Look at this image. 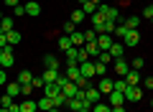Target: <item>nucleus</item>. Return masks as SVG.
I'll list each match as a JSON object with an SVG mask.
<instances>
[{
    "label": "nucleus",
    "instance_id": "nucleus-31",
    "mask_svg": "<svg viewBox=\"0 0 153 112\" xmlns=\"http://www.w3.org/2000/svg\"><path fill=\"white\" fill-rule=\"evenodd\" d=\"M92 112H112V107L107 102H97V105H92Z\"/></svg>",
    "mask_w": 153,
    "mask_h": 112
},
{
    "label": "nucleus",
    "instance_id": "nucleus-37",
    "mask_svg": "<svg viewBox=\"0 0 153 112\" xmlns=\"http://www.w3.org/2000/svg\"><path fill=\"white\" fill-rule=\"evenodd\" d=\"M97 61H102V64H110V61H112V56H110V51H100Z\"/></svg>",
    "mask_w": 153,
    "mask_h": 112
},
{
    "label": "nucleus",
    "instance_id": "nucleus-2",
    "mask_svg": "<svg viewBox=\"0 0 153 112\" xmlns=\"http://www.w3.org/2000/svg\"><path fill=\"white\" fill-rule=\"evenodd\" d=\"M107 105H110V107H123V105H125V94L117 92V89H112V92L107 94Z\"/></svg>",
    "mask_w": 153,
    "mask_h": 112
},
{
    "label": "nucleus",
    "instance_id": "nucleus-3",
    "mask_svg": "<svg viewBox=\"0 0 153 112\" xmlns=\"http://www.w3.org/2000/svg\"><path fill=\"white\" fill-rule=\"evenodd\" d=\"M84 99H87L89 105H97V102L102 99V92H100L97 87H87V89H84Z\"/></svg>",
    "mask_w": 153,
    "mask_h": 112
},
{
    "label": "nucleus",
    "instance_id": "nucleus-38",
    "mask_svg": "<svg viewBox=\"0 0 153 112\" xmlns=\"http://www.w3.org/2000/svg\"><path fill=\"white\" fill-rule=\"evenodd\" d=\"M143 64H146V59L135 56V59H133V64H130V69H138V71H140V69H143Z\"/></svg>",
    "mask_w": 153,
    "mask_h": 112
},
{
    "label": "nucleus",
    "instance_id": "nucleus-43",
    "mask_svg": "<svg viewBox=\"0 0 153 112\" xmlns=\"http://www.w3.org/2000/svg\"><path fill=\"white\" fill-rule=\"evenodd\" d=\"M143 16H146V18H151V21H153V3H151V5H146V10H143Z\"/></svg>",
    "mask_w": 153,
    "mask_h": 112
},
{
    "label": "nucleus",
    "instance_id": "nucleus-46",
    "mask_svg": "<svg viewBox=\"0 0 153 112\" xmlns=\"http://www.w3.org/2000/svg\"><path fill=\"white\" fill-rule=\"evenodd\" d=\"M8 112H21V105H18V102H10V105H8Z\"/></svg>",
    "mask_w": 153,
    "mask_h": 112
},
{
    "label": "nucleus",
    "instance_id": "nucleus-21",
    "mask_svg": "<svg viewBox=\"0 0 153 112\" xmlns=\"http://www.w3.org/2000/svg\"><path fill=\"white\" fill-rule=\"evenodd\" d=\"M71 46H74V43H71V38H69V36H59V48H61V51H64V53L69 51Z\"/></svg>",
    "mask_w": 153,
    "mask_h": 112
},
{
    "label": "nucleus",
    "instance_id": "nucleus-17",
    "mask_svg": "<svg viewBox=\"0 0 153 112\" xmlns=\"http://www.w3.org/2000/svg\"><path fill=\"white\" fill-rule=\"evenodd\" d=\"M26 16H38V13H41V5H38L36 0H33V3H26Z\"/></svg>",
    "mask_w": 153,
    "mask_h": 112
},
{
    "label": "nucleus",
    "instance_id": "nucleus-23",
    "mask_svg": "<svg viewBox=\"0 0 153 112\" xmlns=\"http://www.w3.org/2000/svg\"><path fill=\"white\" fill-rule=\"evenodd\" d=\"M66 76L74 82L76 76H79V64H69V66H66Z\"/></svg>",
    "mask_w": 153,
    "mask_h": 112
},
{
    "label": "nucleus",
    "instance_id": "nucleus-10",
    "mask_svg": "<svg viewBox=\"0 0 153 112\" xmlns=\"http://www.w3.org/2000/svg\"><path fill=\"white\" fill-rule=\"evenodd\" d=\"M79 74L82 76H94V61H82V64H79Z\"/></svg>",
    "mask_w": 153,
    "mask_h": 112
},
{
    "label": "nucleus",
    "instance_id": "nucleus-11",
    "mask_svg": "<svg viewBox=\"0 0 153 112\" xmlns=\"http://www.w3.org/2000/svg\"><path fill=\"white\" fill-rule=\"evenodd\" d=\"M123 53H125V43L112 41V46H110V56H112V59H123Z\"/></svg>",
    "mask_w": 153,
    "mask_h": 112
},
{
    "label": "nucleus",
    "instance_id": "nucleus-47",
    "mask_svg": "<svg viewBox=\"0 0 153 112\" xmlns=\"http://www.w3.org/2000/svg\"><path fill=\"white\" fill-rule=\"evenodd\" d=\"M5 46H10V43H8V36H5V33H0V48H5Z\"/></svg>",
    "mask_w": 153,
    "mask_h": 112
},
{
    "label": "nucleus",
    "instance_id": "nucleus-39",
    "mask_svg": "<svg viewBox=\"0 0 153 112\" xmlns=\"http://www.w3.org/2000/svg\"><path fill=\"white\" fill-rule=\"evenodd\" d=\"M31 84H33V89H44V84H46V82H44V76H33V82H31Z\"/></svg>",
    "mask_w": 153,
    "mask_h": 112
},
{
    "label": "nucleus",
    "instance_id": "nucleus-34",
    "mask_svg": "<svg viewBox=\"0 0 153 112\" xmlns=\"http://www.w3.org/2000/svg\"><path fill=\"white\" fill-rule=\"evenodd\" d=\"M82 10H84V13H87V16H92V13H94V10H97V5H94L92 0H87V3H82Z\"/></svg>",
    "mask_w": 153,
    "mask_h": 112
},
{
    "label": "nucleus",
    "instance_id": "nucleus-14",
    "mask_svg": "<svg viewBox=\"0 0 153 112\" xmlns=\"http://www.w3.org/2000/svg\"><path fill=\"white\" fill-rule=\"evenodd\" d=\"M59 92H61V87L56 84V82H49V84H44V94H46V97H56Z\"/></svg>",
    "mask_w": 153,
    "mask_h": 112
},
{
    "label": "nucleus",
    "instance_id": "nucleus-7",
    "mask_svg": "<svg viewBox=\"0 0 153 112\" xmlns=\"http://www.w3.org/2000/svg\"><path fill=\"white\" fill-rule=\"evenodd\" d=\"M138 41H140V33H138V28H130V31L125 33V38H123V43H125V46H138Z\"/></svg>",
    "mask_w": 153,
    "mask_h": 112
},
{
    "label": "nucleus",
    "instance_id": "nucleus-49",
    "mask_svg": "<svg viewBox=\"0 0 153 112\" xmlns=\"http://www.w3.org/2000/svg\"><path fill=\"white\" fill-rule=\"evenodd\" d=\"M16 16H26V8H23V5H16Z\"/></svg>",
    "mask_w": 153,
    "mask_h": 112
},
{
    "label": "nucleus",
    "instance_id": "nucleus-28",
    "mask_svg": "<svg viewBox=\"0 0 153 112\" xmlns=\"http://www.w3.org/2000/svg\"><path fill=\"white\" fill-rule=\"evenodd\" d=\"M107 74V64H102V61H94V76H105Z\"/></svg>",
    "mask_w": 153,
    "mask_h": 112
},
{
    "label": "nucleus",
    "instance_id": "nucleus-52",
    "mask_svg": "<svg viewBox=\"0 0 153 112\" xmlns=\"http://www.w3.org/2000/svg\"><path fill=\"white\" fill-rule=\"evenodd\" d=\"M49 112H61V110H59V107H54V110H49Z\"/></svg>",
    "mask_w": 153,
    "mask_h": 112
},
{
    "label": "nucleus",
    "instance_id": "nucleus-40",
    "mask_svg": "<svg viewBox=\"0 0 153 112\" xmlns=\"http://www.w3.org/2000/svg\"><path fill=\"white\" fill-rule=\"evenodd\" d=\"M74 31H76V26H74L71 21H66V23H64V33L69 36V33H74Z\"/></svg>",
    "mask_w": 153,
    "mask_h": 112
},
{
    "label": "nucleus",
    "instance_id": "nucleus-33",
    "mask_svg": "<svg viewBox=\"0 0 153 112\" xmlns=\"http://www.w3.org/2000/svg\"><path fill=\"white\" fill-rule=\"evenodd\" d=\"M74 84L79 87V89H87V87H89V79H87V76H82V74H79V76L74 79Z\"/></svg>",
    "mask_w": 153,
    "mask_h": 112
},
{
    "label": "nucleus",
    "instance_id": "nucleus-25",
    "mask_svg": "<svg viewBox=\"0 0 153 112\" xmlns=\"http://www.w3.org/2000/svg\"><path fill=\"white\" fill-rule=\"evenodd\" d=\"M36 110H38V105H36L33 99H26V102L21 105V112H36Z\"/></svg>",
    "mask_w": 153,
    "mask_h": 112
},
{
    "label": "nucleus",
    "instance_id": "nucleus-5",
    "mask_svg": "<svg viewBox=\"0 0 153 112\" xmlns=\"http://www.w3.org/2000/svg\"><path fill=\"white\" fill-rule=\"evenodd\" d=\"M97 89L102 92V97H107L110 92L115 89V79H110V76H102V79H100V84H97Z\"/></svg>",
    "mask_w": 153,
    "mask_h": 112
},
{
    "label": "nucleus",
    "instance_id": "nucleus-42",
    "mask_svg": "<svg viewBox=\"0 0 153 112\" xmlns=\"http://www.w3.org/2000/svg\"><path fill=\"white\" fill-rule=\"evenodd\" d=\"M10 102H13V97H10V94L0 97V107H8V105H10Z\"/></svg>",
    "mask_w": 153,
    "mask_h": 112
},
{
    "label": "nucleus",
    "instance_id": "nucleus-48",
    "mask_svg": "<svg viewBox=\"0 0 153 112\" xmlns=\"http://www.w3.org/2000/svg\"><path fill=\"white\" fill-rule=\"evenodd\" d=\"M0 84H8V74H5V69H0Z\"/></svg>",
    "mask_w": 153,
    "mask_h": 112
},
{
    "label": "nucleus",
    "instance_id": "nucleus-12",
    "mask_svg": "<svg viewBox=\"0 0 153 112\" xmlns=\"http://www.w3.org/2000/svg\"><path fill=\"white\" fill-rule=\"evenodd\" d=\"M140 79H143V76H140V71H138V69H130V71L125 74V82H128L130 87H138V82H140Z\"/></svg>",
    "mask_w": 153,
    "mask_h": 112
},
{
    "label": "nucleus",
    "instance_id": "nucleus-36",
    "mask_svg": "<svg viewBox=\"0 0 153 112\" xmlns=\"http://www.w3.org/2000/svg\"><path fill=\"white\" fill-rule=\"evenodd\" d=\"M97 36H100V33L94 31V28H92V31H87V33H84V43H89V41H97Z\"/></svg>",
    "mask_w": 153,
    "mask_h": 112
},
{
    "label": "nucleus",
    "instance_id": "nucleus-4",
    "mask_svg": "<svg viewBox=\"0 0 153 112\" xmlns=\"http://www.w3.org/2000/svg\"><path fill=\"white\" fill-rule=\"evenodd\" d=\"M143 99V89L140 87H128L125 89V102H140Z\"/></svg>",
    "mask_w": 153,
    "mask_h": 112
},
{
    "label": "nucleus",
    "instance_id": "nucleus-22",
    "mask_svg": "<svg viewBox=\"0 0 153 112\" xmlns=\"http://www.w3.org/2000/svg\"><path fill=\"white\" fill-rule=\"evenodd\" d=\"M69 38H71V43H74V46H84V33L74 31V33H69Z\"/></svg>",
    "mask_w": 153,
    "mask_h": 112
},
{
    "label": "nucleus",
    "instance_id": "nucleus-24",
    "mask_svg": "<svg viewBox=\"0 0 153 112\" xmlns=\"http://www.w3.org/2000/svg\"><path fill=\"white\" fill-rule=\"evenodd\" d=\"M84 48H87V53H89V56H100V46H97V41L84 43Z\"/></svg>",
    "mask_w": 153,
    "mask_h": 112
},
{
    "label": "nucleus",
    "instance_id": "nucleus-51",
    "mask_svg": "<svg viewBox=\"0 0 153 112\" xmlns=\"http://www.w3.org/2000/svg\"><path fill=\"white\" fill-rule=\"evenodd\" d=\"M112 112H128V110H125V105H123V107H112Z\"/></svg>",
    "mask_w": 153,
    "mask_h": 112
},
{
    "label": "nucleus",
    "instance_id": "nucleus-54",
    "mask_svg": "<svg viewBox=\"0 0 153 112\" xmlns=\"http://www.w3.org/2000/svg\"><path fill=\"white\" fill-rule=\"evenodd\" d=\"M0 112H8V107H0Z\"/></svg>",
    "mask_w": 153,
    "mask_h": 112
},
{
    "label": "nucleus",
    "instance_id": "nucleus-35",
    "mask_svg": "<svg viewBox=\"0 0 153 112\" xmlns=\"http://www.w3.org/2000/svg\"><path fill=\"white\" fill-rule=\"evenodd\" d=\"M138 23H140V16H130V18H125V26H128V28H138Z\"/></svg>",
    "mask_w": 153,
    "mask_h": 112
},
{
    "label": "nucleus",
    "instance_id": "nucleus-27",
    "mask_svg": "<svg viewBox=\"0 0 153 112\" xmlns=\"http://www.w3.org/2000/svg\"><path fill=\"white\" fill-rule=\"evenodd\" d=\"M5 36H8V43H10V46H16V43H21V33H18L16 28H13L10 33H5Z\"/></svg>",
    "mask_w": 153,
    "mask_h": 112
},
{
    "label": "nucleus",
    "instance_id": "nucleus-1",
    "mask_svg": "<svg viewBox=\"0 0 153 112\" xmlns=\"http://www.w3.org/2000/svg\"><path fill=\"white\" fill-rule=\"evenodd\" d=\"M13 46H5V48H0V66L3 69H8V66H13Z\"/></svg>",
    "mask_w": 153,
    "mask_h": 112
},
{
    "label": "nucleus",
    "instance_id": "nucleus-56",
    "mask_svg": "<svg viewBox=\"0 0 153 112\" xmlns=\"http://www.w3.org/2000/svg\"><path fill=\"white\" fill-rule=\"evenodd\" d=\"M151 107H153V102H151Z\"/></svg>",
    "mask_w": 153,
    "mask_h": 112
},
{
    "label": "nucleus",
    "instance_id": "nucleus-41",
    "mask_svg": "<svg viewBox=\"0 0 153 112\" xmlns=\"http://www.w3.org/2000/svg\"><path fill=\"white\" fill-rule=\"evenodd\" d=\"M33 84H21V94H33Z\"/></svg>",
    "mask_w": 153,
    "mask_h": 112
},
{
    "label": "nucleus",
    "instance_id": "nucleus-32",
    "mask_svg": "<svg viewBox=\"0 0 153 112\" xmlns=\"http://www.w3.org/2000/svg\"><path fill=\"white\" fill-rule=\"evenodd\" d=\"M128 31H130V28H128L125 23H117V28H115V36H117V38H125Z\"/></svg>",
    "mask_w": 153,
    "mask_h": 112
},
{
    "label": "nucleus",
    "instance_id": "nucleus-19",
    "mask_svg": "<svg viewBox=\"0 0 153 112\" xmlns=\"http://www.w3.org/2000/svg\"><path fill=\"white\" fill-rule=\"evenodd\" d=\"M44 66H46V69H56V71H59V59L49 53V56H44Z\"/></svg>",
    "mask_w": 153,
    "mask_h": 112
},
{
    "label": "nucleus",
    "instance_id": "nucleus-20",
    "mask_svg": "<svg viewBox=\"0 0 153 112\" xmlns=\"http://www.w3.org/2000/svg\"><path fill=\"white\" fill-rule=\"evenodd\" d=\"M84 16H87V13H84V10H82V8H76V10H74V13H71V18H69V21H71V23H74V26H79V23H82V21H84Z\"/></svg>",
    "mask_w": 153,
    "mask_h": 112
},
{
    "label": "nucleus",
    "instance_id": "nucleus-13",
    "mask_svg": "<svg viewBox=\"0 0 153 112\" xmlns=\"http://www.w3.org/2000/svg\"><path fill=\"white\" fill-rule=\"evenodd\" d=\"M61 92H64V97L69 99V97H76V92H79V87H76L74 82H66V84L61 87Z\"/></svg>",
    "mask_w": 153,
    "mask_h": 112
},
{
    "label": "nucleus",
    "instance_id": "nucleus-15",
    "mask_svg": "<svg viewBox=\"0 0 153 112\" xmlns=\"http://www.w3.org/2000/svg\"><path fill=\"white\" fill-rule=\"evenodd\" d=\"M16 82H18V84H31V82H33V74H31L28 69H23L21 74L16 76Z\"/></svg>",
    "mask_w": 153,
    "mask_h": 112
},
{
    "label": "nucleus",
    "instance_id": "nucleus-16",
    "mask_svg": "<svg viewBox=\"0 0 153 112\" xmlns=\"http://www.w3.org/2000/svg\"><path fill=\"white\" fill-rule=\"evenodd\" d=\"M36 105H38V110H44V112L54 110V102H51V97H41V99H38Z\"/></svg>",
    "mask_w": 153,
    "mask_h": 112
},
{
    "label": "nucleus",
    "instance_id": "nucleus-44",
    "mask_svg": "<svg viewBox=\"0 0 153 112\" xmlns=\"http://www.w3.org/2000/svg\"><path fill=\"white\" fill-rule=\"evenodd\" d=\"M66 82H71V79H69V76H61V74H59V76H56V84H59V87H64V84H66Z\"/></svg>",
    "mask_w": 153,
    "mask_h": 112
},
{
    "label": "nucleus",
    "instance_id": "nucleus-53",
    "mask_svg": "<svg viewBox=\"0 0 153 112\" xmlns=\"http://www.w3.org/2000/svg\"><path fill=\"white\" fill-rule=\"evenodd\" d=\"M92 3H94V5H100V3H102V0H92Z\"/></svg>",
    "mask_w": 153,
    "mask_h": 112
},
{
    "label": "nucleus",
    "instance_id": "nucleus-6",
    "mask_svg": "<svg viewBox=\"0 0 153 112\" xmlns=\"http://www.w3.org/2000/svg\"><path fill=\"white\" fill-rule=\"evenodd\" d=\"M92 28L97 33H105V13H97V10L92 13Z\"/></svg>",
    "mask_w": 153,
    "mask_h": 112
},
{
    "label": "nucleus",
    "instance_id": "nucleus-29",
    "mask_svg": "<svg viewBox=\"0 0 153 112\" xmlns=\"http://www.w3.org/2000/svg\"><path fill=\"white\" fill-rule=\"evenodd\" d=\"M8 94L18 97V94H21V84H18V82H8Z\"/></svg>",
    "mask_w": 153,
    "mask_h": 112
},
{
    "label": "nucleus",
    "instance_id": "nucleus-45",
    "mask_svg": "<svg viewBox=\"0 0 153 112\" xmlns=\"http://www.w3.org/2000/svg\"><path fill=\"white\" fill-rule=\"evenodd\" d=\"M143 87H146V89H153V76H146V79H143Z\"/></svg>",
    "mask_w": 153,
    "mask_h": 112
},
{
    "label": "nucleus",
    "instance_id": "nucleus-50",
    "mask_svg": "<svg viewBox=\"0 0 153 112\" xmlns=\"http://www.w3.org/2000/svg\"><path fill=\"white\" fill-rule=\"evenodd\" d=\"M5 5H10V8H16V5H21L18 0H5Z\"/></svg>",
    "mask_w": 153,
    "mask_h": 112
},
{
    "label": "nucleus",
    "instance_id": "nucleus-8",
    "mask_svg": "<svg viewBox=\"0 0 153 112\" xmlns=\"http://www.w3.org/2000/svg\"><path fill=\"white\" fill-rule=\"evenodd\" d=\"M130 71V64L125 59H115V76H125Z\"/></svg>",
    "mask_w": 153,
    "mask_h": 112
},
{
    "label": "nucleus",
    "instance_id": "nucleus-57",
    "mask_svg": "<svg viewBox=\"0 0 153 112\" xmlns=\"http://www.w3.org/2000/svg\"><path fill=\"white\" fill-rule=\"evenodd\" d=\"M151 23H153V21H151Z\"/></svg>",
    "mask_w": 153,
    "mask_h": 112
},
{
    "label": "nucleus",
    "instance_id": "nucleus-55",
    "mask_svg": "<svg viewBox=\"0 0 153 112\" xmlns=\"http://www.w3.org/2000/svg\"><path fill=\"white\" fill-rule=\"evenodd\" d=\"M3 18H5V16H3V13H0V21H3Z\"/></svg>",
    "mask_w": 153,
    "mask_h": 112
},
{
    "label": "nucleus",
    "instance_id": "nucleus-26",
    "mask_svg": "<svg viewBox=\"0 0 153 112\" xmlns=\"http://www.w3.org/2000/svg\"><path fill=\"white\" fill-rule=\"evenodd\" d=\"M128 87H130V84L125 82V76H117V79H115V89H117V92H123V94H125Z\"/></svg>",
    "mask_w": 153,
    "mask_h": 112
},
{
    "label": "nucleus",
    "instance_id": "nucleus-30",
    "mask_svg": "<svg viewBox=\"0 0 153 112\" xmlns=\"http://www.w3.org/2000/svg\"><path fill=\"white\" fill-rule=\"evenodd\" d=\"M56 76H59V71H56V69H46L44 71V82H46V84H49V82H56Z\"/></svg>",
    "mask_w": 153,
    "mask_h": 112
},
{
    "label": "nucleus",
    "instance_id": "nucleus-18",
    "mask_svg": "<svg viewBox=\"0 0 153 112\" xmlns=\"http://www.w3.org/2000/svg\"><path fill=\"white\" fill-rule=\"evenodd\" d=\"M10 31H13V18L5 16L3 21H0V33H10Z\"/></svg>",
    "mask_w": 153,
    "mask_h": 112
},
{
    "label": "nucleus",
    "instance_id": "nucleus-9",
    "mask_svg": "<svg viewBox=\"0 0 153 112\" xmlns=\"http://www.w3.org/2000/svg\"><path fill=\"white\" fill-rule=\"evenodd\" d=\"M97 46H100V51H110V46H112V36H110V33H100V36H97Z\"/></svg>",
    "mask_w": 153,
    "mask_h": 112
}]
</instances>
